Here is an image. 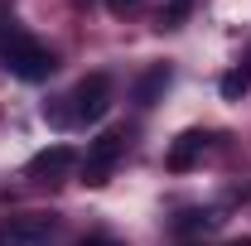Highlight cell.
<instances>
[{"label": "cell", "mask_w": 251, "mask_h": 246, "mask_svg": "<svg viewBox=\"0 0 251 246\" xmlns=\"http://www.w3.org/2000/svg\"><path fill=\"white\" fill-rule=\"evenodd\" d=\"M0 58H5V68L15 73V77H25V82H44V77H53V68H58V58H53V49H44L39 39H29V34H5L0 29Z\"/></svg>", "instance_id": "6da1fadb"}, {"label": "cell", "mask_w": 251, "mask_h": 246, "mask_svg": "<svg viewBox=\"0 0 251 246\" xmlns=\"http://www.w3.org/2000/svg\"><path fill=\"white\" fill-rule=\"evenodd\" d=\"M73 111H68V121H77V125H92L101 121L106 111H111V77L106 73H92V77H82L77 87H73Z\"/></svg>", "instance_id": "7a4b0ae2"}, {"label": "cell", "mask_w": 251, "mask_h": 246, "mask_svg": "<svg viewBox=\"0 0 251 246\" xmlns=\"http://www.w3.org/2000/svg\"><path fill=\"white\" fill-rule=\"evenodd\" d=\"M126 154V135L121 130H106V135H97L92 145H87V159H82V174H87V184H106V174H111V164Z\"/></svg>", "instance_id": "3957f363"}, {"label": "cell", "mask_w": 251, "mask_h": 246, "mask_svg": "<svg viewBox=\"0 0 251 246\" xmlns=\"http://www.w3.org/2000/svg\"><path fill=\"white\" fill-rule=\"evenodd\" d=\"M49 237H53V217H44V213H25V217L0 222V246H49Z\"/></svg>", "instance_id": "277c9868"}, {"label": "cell", "mask_w": 251, "mask_h": 246, "mask_svg": "<svg viewBox=\"0 0 251 246\" xmlns=\"http://www.w3.org/2000/svg\"><path fill=\"white\" fill-rule=\"evenodd\" d=\"M73 164H77V154L68 150V145H49V150H39L29 164H25V174H29V179H58Z\"/></svg>", "instance_id": "5b68a950"}, {"label": "cell", "mask_w": 251, "mask_h": 246, "mask_svg": "<svg viewBox=\"0 0 251 246\" xmlns=\"http://www.w3.org/2000/svg\"><path fill=\"white\" fill-rule=\"evenodd\" d=\"M203 150H208V135H203V130H184V135L174 140V150H169V159H164V164H169V169H188Z\"/></svg>", "instance_id": "8992f818"}, {"label": "cell", "mask_w": 251, "mask_h": 246, "mask_svg": "<svg viewBox=\"0 0 251 246\" xmlns=\"http://www.w3.org/2000/svg\"><path fill=\"white\" fill-rule=\"evenodd\" d=\"M164 87H169V68L159 63V68H150V73H145V77L135 82V106H155Z\"/></svg>", "instance_id": "52a82bcc"}, {"label": "cell", "mask_w": 251, "mask_h": 246, "mask_svg": "<svg viewBox=\"0 0 251 246\" xmlns=\"http://www.w3.org/2000/svg\"><path fill=\"white\" fill-rule=\"evenodd\" d=\"M247 87H251V73H247V68H237V73H227V77H222V97H227V101H237Z\"/></svg>", "instance_id": "ba28073f"}, {"label": "cell", "mask_w": 251, "mask_h": 246, "mask_svg": "<svg viewBox=\"0 0 251 246\" xmlns=\"http://www.w3.org/2000/svg\"><path fill=\"white\" fill-rule=\"evenodd\" d=\"M135 5H140V0H106V10H111V15H126V10H135Z\"/></svg>", "instance_id": "9c48e42d"}, {"label": "cell", "mask_w": 251, "mask_h": 246, "mask_svg": "<svg viewBox=\"0 0 251 246\" xmlns=\"http://www.w3.org/2000/svg\"><path fill=\"white\" fill-rule=\"evenodd\" d=\"M82 246H121V242H111V237H87Z\"/></svg>", "instance_id": "30bf717a"}, {"label": "cell", "mask_w": 251, "mask_h": 246, "mask_svg": "<svg viewBox=\"0 0 251 246\" xmlns=\"http://www.w3.org/2000/svg\"><path fill=\"white\" fill-rule=\"evenodd\" d=\"M227 246H251V237H237V242H227Z\"/></svg>", "instance_id": "8fae6325"}]
</instances>
